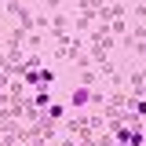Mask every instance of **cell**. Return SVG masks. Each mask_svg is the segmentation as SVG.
Here are the masks:
<instances>
[{
    "mask_svg": "<svg viewBox=\"0 0 146 146\" xmlns=\"http://www.w3.org/2000/svg\"><path fill=\"white\" fill-rule=\"evenodd\" d=\"M95 26H99V11H77V18H73V33L77 36H88Z\"/></svg>",
    "mask_w": 146,
    "mask_h": 146,
    "instance_id": "cell-1",
    "label": "cell"
},
{
    "mask_svg": "<svg viewBox=\"0 0 146 146\" xmlns=\"http://www.w3.org/2000/svg\"><path fill=\"white\" fill-rule=\"evenodd\" d=\"M70 26H73V15L55 11V15H51V26H48V36H51V40H58V36H66V33H70Z\"/></svg>",
    "mask_w": 146,
    "mask_h": 146,
    "instance_id": "cell-2",
    "label": "cell"
},
{
    "mask_svg": "<svg viewBox=\"0 0 146 146\" xmlns=\"http://www.w3.org/2000/svg\"><path fill=\"white\" fill-rule=\"evenodd\" d=\"M124 15H128V7L121 0H113V4H106V7L99 11V22H113V18H124Z\"/></svg>",
    "mask_w": 146,
    "mask_h": 146,
    "instance_id": "cell-3",
    "label": "cell"
},
{
    "mask_svg": "<svg viewBox=\"0 0 146 146\" xmlns=\"http://www.w3.org/2000/svg\"><path fill=\"white\" fill-rule=\"evenodd\" d=\"M70 102H73V110H80V106H88L91 102V88H70Z\"/></svg>",
    "mask_w": 146,
    "mask_h": 146,
    "instance_id": "cell-4",
    "label": "cell"
},
{
    "mask_svg": "<svg viewBox=\"0 0 146 146\" xmlns=\"http://www.w3.org/2000/svg\"><path fill=\"white\" fill-rule=\"evenodd\" d=\"M29 102H33L36 110H48V106H51V102H55V99H51V88H36V91H33V99H29Z\"/></svg>",
    "mask_w": 146,
    "mask_h": 146,
    "instance_id": "cell-5",
    "label": "cell"
},
{
    "mask_svg": "<svg viewBox=\"0 0 146 146\" xmlns=\"http://www.w3.org/2000/svg\"><path fill=\"white\" fill-rule=\"evenodd\" d=\"M110 33H113V40L121 44V36L128 33V15H124V18H113V22H110Z\"/></svg>",
    "mask_w": 146,
    "mask_h": 146,
    "instance_id": "cell-6",
    "label": "cell"
},
{
    "mask_svg": "<svg viewBox=\"0 0 146 146\" xmlns=\"http://www.w3.org/2000/svg\"><path fill=\"white\" fill-rule=\"evenodd\" d=\"M22 48H26V51H40V48H44V33H36V29H33V33L26 36V44H22Z\"/></svg>",
    "mask_w": 146,
    "mask_h": 146,
    "instance_id": "cell-7",
    "label": "cell"
},
{
    "mask_svg": "<svg viewBox=\"0 0 146 146\" xmlns=\"http://www.w3.org/2000/svg\"><path fill=\"white\" fill-rule=\"evenodd\" d=\"M44 113H48L51 121H62V113H66V110H62V102H51V106L44 110Z\"/></svg>",
    "mask_w": 146,
    "mask_h": 146,
    "instance_id": "cell-8",
    "label": "cell"
},
{
    "mask_svg": "<svg viewBox=\"0 0 146 146\" xmlns=\"http://www.w3.org/2000/svg\"><path fill=\"white\" fill-rule=\"evenodd\" d=\"M40 4H44V11H48V15H55V11H62V4H66V0H40Z\"/></svg>",
    "mask_w": 146,
    "mask_h": 146,
    "instance_id": "cell-9",
    "label": "cell"
},
{
    "mask_svg": "<svg viewBox=\"0 0 146 146\" xmlns=\"http://www.w3.org/2000/svg\"><path fill=\"white\" fill-rule=\"evenodd\" d=\"M0 55H4V40H0Z\"/></svg>",
    "mask_w": 146,
    "mask_h": 146,
    "instance_id": "cell-10",
    "label": "cell"
}]
</instances>
